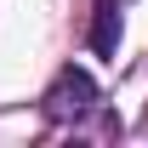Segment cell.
<instances>
[{
  "mask_svg": "<svg viewBox=\"0 0 148 148\" xmlns=\"http://www.w3.org/2000/svg\"><path fill=\"white\" fill-rule=\"evenodd\" d=\"M40 103H46L51 120H80V114H91V103H97V80H91L86 69H63Z\"/></svg>",
  "mask_w": 148,
  "mask_h": 148,
  "instance_id": "1",
  "label": "cell"
},
{
  "mask_svg": "<svg viewBox=\"0 0 148 148\" xmlns=\"http://www.w3.org/2000/svg\"><path fill=\"white\" fill-rule=\"evenodd\" d=\"M91 51L97 57L120 51V0H97V12H91Z\"/></svg>",
  "mask_w": 148,
  "mask_h": 148,
  "instance_id": "2",
  "label": "cell"
}]
</instances>
